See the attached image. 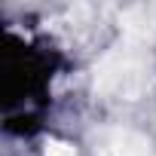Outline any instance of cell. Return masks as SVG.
Masks as SVG:
<instances>
[{"label":"cell","instance_id":"obj_1","mask_svg":"<svg viewBox=\"0 0 156 156\" xmlns=\"http://www.w3.org/2000/svg\"><path fill=\"white\" fill-rule=\"evenodd\" d=\"M61 67L58 49L25 40L19 34L6 37L3 49V104L6 129L12 135H34L43 119V107L52 89V80Z\"/></svg>","mask_w":156,"mask_h":156}]
</instances>
